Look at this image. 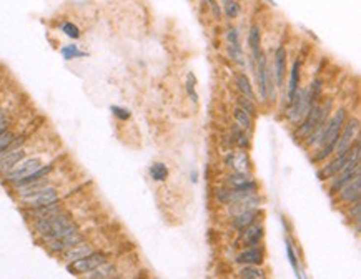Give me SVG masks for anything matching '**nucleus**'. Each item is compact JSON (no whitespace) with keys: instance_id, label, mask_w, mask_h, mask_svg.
Returning <instances> with one entry per match:
<instances>
[{"instance_id":"obj_36","label":"nucleus","mask_w":361,"mask_h":279,"mask_svg":"<svg viewBox=\"0 0 361 279\" xmlns=\"http://www.w3.org/2000/svg\"><path fill=\"white\" fill-rule=\"evenodd\" d=\"M62 55L65 57V60H72V58H79V57H85V53L82 50L77 49L75 45H68L62 49Z\"/></svg>"},{"instance_id":"obj_27","label":"nucleus","mask_w":361,"mask_h":279,"mask_svg":"<svg viewBox=\"0 0 361 279\" xmlns=\"http://www.w3.org/2000/svg\"><path fill=\"white\" fill-rule=\"evenodd\" d=\"M92 253V250H90L88 246H82V244H77V246L70 248L68 251H65V261L67 263H72V261H77L80 259V257L87 256Z\"/></svg>"},{"instance_id":"obj_31","label":"nucleus","mask_w":361,"mask_h":279,"mask_svg":"<svg viewBox=\"0 0 361 279\" xmlns=\"http://www.w3.org/2000/svg\"><path fill=\"white\" fill-rule=\"evenodd\" d=\"M251 179L253 178H251L250 173H231V175L226 177V183H228L230 188H236V186H240V184H243V183L251 181Z\"/></svg>"},{"instance_id":"obj_22","label":"nucleus","mask_w":361,"mask_h":279,"mask_svg":"<svg viewBox=\"0 0 361 279\" xmlns=\"http://www.w3.org/2000/svg\"><path fill=\"white\" fill-rule=\"evenodd\" d=\"M247 196H251V195H248V193H245V191L236 190V188H228V190H217V200L220 201V203H225V204L236 203V201L247 198Z\"/></svg>"},{"instance_id":"obj_34","label":"nucleus","mask_w":361,"mask_h":279,"mask_svg":"<svg viewBox=\"0 0 361 279\" xmlns=\"http://www.w3.org/2000/svg\"><path fill=\"white\" fill-rule=\"evenodd\" d=\"M223 8H225V14L228 19H235L240 14V3L238 0H225L223 2Z\"/></svg>"},{"instance_id":"obj_16","label":"nucleus","mask_w":361,"mask_h":279,"mask_svg":"<svg viewBox=\"0 0 361 279\" xmlns=\"http://www.w3.org/2000/svg\"><path fill=\"white\" fill-rule=\"evenodd\" d=\"M285 74H286V50L285 47H278L275 51V83L278 88L285 83Z\"/></svg>"},{"instance_id":"obj_2","label":"nucleus","mask_w":361,"mask_h":279,"mask_svg":"<svg viewBox=\"0 0 361 279\" xmlns=\"http://www.w3.org/2000/svg\"><path fill=\"white\" fill-rule=\"evenodd\" d=\"M345 118H346L345 108H339L336 113L328 120L326 130L323 133V138H321V143H320V152H318L316 156L313 158V161H323L325 158H328L330 154L334 152L338 136H339V133H341L343 125H345Z\"/></svg>"},{"instance_id":"obj_40","label":"nucleus","mask_w":361,"mask_h":279,"mask_svg":"<svg viewBox=\"0 0 361 279\" xmlns=\"http://www.w3.org/2000/svg\"><path fill=\"white\" fill-rule=\"evenodd\" d=\"M111 111H113V115L120 120H128L130 118V111L125 110V108H120V106H111Z\"/></svg>"},{"instance_id":"obj_37","label":"nucleus","mask_w":361,"mask_h":279,"mask_svg":"<svg viewBox=\"0 0 361 279\" xmlns=\"http://www.w3.org/2000/svg\"><path fill=\"white\" fill-rule=\"evenodd\" d=\"M348 218H350L351 221H355L356 225H360V221H361V204H360V201L350 204V209H348Z\"/></svg>"},{"instance_id":"obj_25","label":"nucleus","mask_w":361,"mask_h":279,"mask_svg":"<svg viewBox=\"0 0 361 279\" xmlns=\"http://www.w3.org/2000/svg\"><path fill=\"white\" fill-rule=\"evenodd\" d=\"M240 279H266V273L260 266H243L238 271Z\"/></svg>"},{"instance_id":"obj_20","label":"nucleus","mask_w":361,"mask_h":279,"mask_svg":"<svg viewBox=\"0 0 361 279\" xmlns=\"http://www.w3.org/2000/svg\"><path fill=\"white\" fill-rule=\"evenodd\" d=\"M82 234H75V236H70V238H63V239H54V241H49L47 243V246H49V250L52 253H65L68 251L70 248L77 246V244L82 243Z\"/></svg>"},{"instance_id":"obj_26","label":"nucleus","mask_w":361,"mask_h":279,"mask_svg":"<svg viewBox=\"0 0 361 279\" xmlns=\"http://www.w3.org/2000/svg\"><path fill=\"white\" fill-rule=\"evenodd\" d=\"M233 117H235V120H236V123H238V125H236V127H240L243 131L251 130V127H253V118H251L250 115H248L245 110H242V108H240V106H236V108L233 110Z\"/></svg>"},{"instance_id":"obj_38","label":"nucleus","mask_w":361,"mask_h":279,"mask_svg":"<svg viewBox=\"0 0 361 279\" xmlns=\"http://www.w3.org/2000/svg\"><path fill=\"white\" fill-rule=\"evenodd\" d=\"M62 32L65 33L67 37H70V38H79L80 37V30H79V27H77V25H74L72 22H65L62 25Z\"/></svg>"},{"instance_id":"obj_42","label":"nucleus","mask_w":361,"mask_h":279,"mask_svg":"<svg viewBox=\"0 0 361 279\" xmlns=\"http://www.w3.org/2000/svg\"><path fill=\"white\" fill-rule=\"evenodd\" d=\"M286 251H288V257H290L291 266H293V268L296 269V256H295V253H293V250H291L290 244H286Z\"/></svg>"},{"instance_id":"obj_43","label":"nucleus","mask_w":361,"mask_h":279,"mask_svg":"<svg viewBox=\"0 0 361 279\" xmlns=\"http://www.w3.org/2000/svg\"><path fill=\"white\" fill-rule=\"evenodd\" d=\"M7 125H8V123H7V120H5V122H2V123H0V135H2V133L7 130Z\"/></svg>"},{"instance_id":"obj_24","label":"nucleus","mask_w":361,"mask_h":279,"mask_svg":"<svg viewBox=\"0 0 361 279\" xmlns=\"http://www.w3.org/2000/svg\"><path fill=\"white\" fill-rule=\"evenodd\" d=\"M62 211L63 209L60 208L57 203H54V204H49V206H42V208H33L32 211H30V216L35 218V220H42V218L55 216V214H58Z\"/></svg>"},{"instance_id":"obj_35","label":"nucleus","mask_w":361,"mask_h":279,"mask_svg":"<svg viewBox=\"0 0 361 279\" xmlns=\"http://www.w3.org/2000/svg\"><path fill=\"white\" fill-rule=\"evenodd\" d=\"M228 53H230V57L238 63V65H245V55H243V50H242V47H240V44L238 45H228Z\"/></svg>"},{"instance_id":"obj_9","label":"nucleus","mask_w":361,"mask_h":279,"mask_svg":"<svg viewBox=\"0 0 361 279\" xmlns=\"http://www.w3.org/2000/svg\"><path fill=\"white\" fill-rule=\"evenodd\" d=\"M20 201L28 206L30 209L33 208H42V206H49V204H54V203H58V193L55 188L52 186H47L44 190L33 193V195L30 196H22Z\"/></svg>"},{"instance_id":"obj_13","label":"nucleus","mask_w":361,"mask_h":279,"mask_svg":"<svg viewBox=\"0 0 361 279\" xmlns=\"http://www.w3.org/2000/svg\"><path fill=\"white\" fill-rule=\"evenodd\" d=\"M225 163L235 173H250L251 161L245 152H231L225 156Z\"/></svg>"},{"instance_id":"obj_30","label":"nucleus","mask_w":361,"mask_h":279,"mask_svg":"<svg viewBox=\"0 0 361 279\" xmlns=\"http://www.w3.org/2000/svg\"><path fill=\"white\" fill-rule=\"evenodd\" d=\"M150 175H152L155 181H165L167 177H168V168L163 163H153L150 166Z\"/></svg>"},{"instance_id":"obj_44","label":"nucleus","mask_w":361,"mask_h":279,"mask_svg":"<svg viewBox=\"0 0 361 279\" xmlns=\"http://www.w3.org/2000/svg\"><path fill=\"white\" fill-rule=\"evenodd\" d=\"M2 122H5V113H3V111H0V123Z\"/></svg>"},{"instance_id":"obj_11","label":"nucleus","mask_w":361,"mask_h":279,"mask_svg":"<svg viewBox=\"0 0 361 279\" xmlns=\"http://www.w3.org/2000/svg\"><path fill=\"white\" fill-rule=\"evenodd\" d=\"M338 196H339V201L345 203V204H353V203H356V201H360V198H361V173H358L350 183L345 184V186L338 191Z\"/></svg>"},{"instance_id":"obj_18","label":"nucleus","mask_w":361,"mask_h":279,"mask_svg":"<svg viewBox=\"0 0 361 279\" xmlns=\"http://www.w3.org/2000/svg\"><path fill=\"white\" fill-rule=\"evenodd\" d=\"M260 203H261V198H258L256 195L247 196V198L236 201V203H231L228 206V214H230V216H236V214H242L245 211H248V209L258 208Z\"/></svg>"},{"instance_id":"obj_8","label":"nucleus","mask_w":361,"mask_h":279,"mask_svg":"<svg viewBox=\"0 0 361 279\" xmlns=\"http://www.w3.org/2000/svg\"><path fill=\"white\" fill-rule=\"evenodd\" d=\"M40 166H42V161L38 160V158H27V160L19 161L8 173H5V179L8 183L17 184L19 181H22L24 178L30 177V175H32L33 171H37Z\"/></svg>"},{"instance_id":"obj_32","label":"nucleus","mask_w":361,"mask_h":279,"mask_svg":"<svg viewBox=\"0 0 361 279\" xmlns=\"http://www.w3.org/2000/svg\"><path fill=\"white\" fill-rule=\"evenodd\" d=\"M238 106L242 110H245L247 111L248 115H250V117L253 118V117H256V106H255V103H253V100H250V98H247V97H238Z\"/></svg>"},{"instance_id":"obj_10","label":"nucleus","mask_w":361,"mask_h":279,"mask_svg":"<svg viewBox=\"0 0 361 279\" xmlns=\"http://www.w3.org/2000/svg\"><path fill=\"white\" fill-rule=\"evenodd\" d=\"M361 173V166H360V160H353L350 161L348 165L339 171L338 175H334L332 179V184H330V195H338V191L341 190L345 184H348L353 179L356 175Z\"/></svg>"},{"instance_id":"obj_1","label":"nucleus","mask_w":361,"mask_h":279,"mask_svg":"<svg viewBox=\"0 0 361 279\" xmlns=\"http://www.w3.org/2000/svg\"><path fill=\"white\" fill-rule=\"evenodd\" d=\"M33 229L35 233L44 239L45 243L54 241V239H63L70 238V236L79 234V226L70 220V216L62 211L55 216L50 218H42V220H35L33 223Z\"/></svg>"},{"instance_id":"obj_28","label":"nucleus","mask_w":361,"mask_h":279,"mask_svg":"<svg viewBox=\"0 0 361 279\" xmlns=\"http://www.w3.org/2000/svg\"><path fill=\"white\" fill-rule=\"evenodd\" d=\"M236 87H238L240 92L243 93V97H247V98H250V100L255 101V92H253L251 83H250V80H248L247 75L236 76Z\"/></svg>"},{"instance_id":"obj_12","label":"nucleus","mask_w":361,"mask_h":279,"mask_svg":"<svg viewBox=\"0 0 361 279\" xmlns=\"http://www.w3.org/2000/svg\"><path fill=\"white\" fill-rule=\"evenodd\" d=\"M263 225H255L248 226V228L242 229V233H240V238H238V243L242 244L245 248H256L260 246L261 239H263Z\"/></svg>"},{"instance_id":"obj_33","label":"nucleus","mask_w":361,"mask_h":279,"mask_svg":"<svg viewBox=\"0 0 361 279\" xmlns=\"http://www.w3.org/2000/svg\"><path fill=\"white\" fill-rule=\"evenodd\" d=\"M15 141V135L12 131L5 130L0 135V154H2L3 152H7V150H10V147L14 145Z\"/></svg>"},{"instance_id":"obj_5","label":"nucleus","mask_w":361,"mask_h":279,"mask_svg":"<svg viewBox=\"0 0 361 279\" xmlns=\"http://www.w3.org/2000/svg\"><path fill=\"white\" fill-rule=\"evenodd\" d=\"M358 133H360V122H358V118H351L350 122L343 125L341 133H339V136H338L336 147H334V152L333 153L341 154V153L348 152V150L353 147V143H356V141L360 140Z\"/></svg>"},{"instance_id":"obj_45","label":"nucleus","mask_w":361,"mask_h":279,"mask_svg":"<svg viewBox=\"0 0 361 279\" xmlns=\"http://www.w3.org/2000/svg\"><path fill=\"white\" fill-rule=\"evenodd\" d=\"M109 279H117V278H109Z\"/></svg>"},{"instance_id":"obj_23","label":"nucleus","mask_w":361,"mask_h":279,"mask_svg":"<svg viewBox=\"0 0 361 279\" xmlns=\"http://www.w3.org/2000/svg\"><path fill=\"white\" fill-rule=\"evenodd\" d=\"M248 45L251 49V57L256 62V58L261 53V33L258 25H251L250 32H248Z\"/></svg>"},{"instance_id":"obj_29","label":"nucleus","mask_w":361,"mask_h":279,"mask_svg":"<svg viewBox=\"0 0 361 279\" xmlns=\"http://www.w3.org/2000/svg\"><path fill=\"white\" fill-rule=\"evenodd\" d=\"M115 271V268L111 264H107V263H103L102 266H98L97 269H93L92 273H88L90 276L87 278V279H109L110 278V274Z\"/></svg>"},{"instance_id":"obj_17","label":"nucleus","mask_w":361,"mask_h":279,"mask_svg":"<svg viewBox=\"0 0 361 279\" xmlns=\"http://www.w3.org/2000/svg\"><path fill=\"white\" fill-rule=\"evenodd\" d=\"M263 250H260V248H247L245 251L240 253L238 256H236V263L238 264H243V266H258L263 263Z\"/></svg>"},{"instance_id":"obj_14","label":"nucleus","mask_w":361,"mask_h":279,"mask_svg":"<svg viewBox=\"0 0 361 279\" xmlns=\"http://www.w3.org/2000/svg\"><path fill=\"white\" fill-rule=\"evenodd\" d=\"M320 115H321V106L311 105V108H309L306 117H305L302 125H300V130H298L300 138H308L315 131V128L318 127V122H320Z\"/></svg>"},{"instance_id":"obj_3","label":"nucleus","mask_w":361,"mask_h":279,"mask_svg":"<svg viewBox=\"0 0 361 279\" xmlns=\"http://www.w3.org/2000/svg\"><path fill=\"white\" fill-rule=\"evenodd\" d=\"M360 156H361V153H360V140H358L355 143V147H351L345 153L336 154V158H334L332 163H328V165L323 166V168L318 171V178H320V179H330V178H333L334 175H338L339 171L345 168V166L350 161L360 160Z\"/></svg>"},{"instance_id":"obj_7","label":"nucleus","mask_w":361,"mask_h":279,"mask_svg":"<svg viewBox=\"0 0 361 279\" xmlns=\"http://www.w3.org/2000/svg\"><path fill=\"white\" fill-rule=\"evenodd\" d=\"M103 263H107V256L103 253H90V254L80 257L77 261H72L68 263V271L74 274H88L92 273L93 269H97L98 266H102Z\"/></svg>"},{"instance_id":"obj_19","label":"nucleus","mask_w":361,"mask_h":279,"mask_svg":"<svg viewBox=\"0 0 361 279\" xmlns=\"http://www.w3.org/2000/svg\"><path fill=\"white\" fill-rule=\"evenodd\" d=\"M261 216V211L258 208L255 209H248V211H245L242 214H236V216H233V221H231V225H233L235 229H245L248 228V226L255 225V223H258V218Z\"/></svg>"},{"instance_id":"obj_6","label":"nucleus","mask_w":361,"mask_h":279,"mask_svg":"<svg viewBox=\"0 0 361 279\" xmlns=\"http://www.w3.org/2000/svg\"><path fill=\"white\" fill-rule=\"evenodd\" d=\"M311 97H309L308 90L306 88H298V92H296V95L293 98V103L290 105V113H288V118L291 120L293 123H300L303 122L305 117H306V113L309 111L313 105Z\"/></svg>"},{"instance_id":"obj_21","label":"nucleus","mask_w":361,"mask_h":279,"mask_svg":"<svg viewBox=\"0 0 361 279\" xmlns=\"http://www.w3.org/2000/svg\"><path fill=\"white\" fill-rule=\"evenodd\" d=\"M300 88V60L291 65V72H290V81H288V105L293 103V98L296 95Z\"/></svg>"},{"instance_id":"obj_15","label":"nucleus","mask_w":361,"mask_h":279,"mask_svg":"<svg viewBox=\"0 0 361 279\" xmlns=\"http://www.w3.org/2000/svg\"><path fill=\"white\" fill-rule=\"evenodd\" d=\"M12 148V147H10ZM25 156V152L22 148H12L0 154V173H8L19 161H22Z\"/></svg>"},{"instance_id":"obj_41","label":"nucleus","mask_w":361,"mask_h":279,"mask_svg":"<svg viewBox=\"0 0 361 279\" xmlns=\"http://www.w3.org/2000/svg\"><path fill=\"white\" fill-rule=\"evenodd\" d=\"M228 44L230 45H238L240 44V38H238V32H236V28H230L228 30Z\"/></svg>"},{"instance_id":"obj_39","label":"nucleus","mask_w":361,"mask_h":279,"mask_svg":"<svg viewBox=\"0 0 361 279\" xmlns=\"http://www.w3.org/2000/svg\"><path fill=\"white\" fill-rule=\"evenodd\" d=\"M233 136L236 138V145H238V147L247 148L248 145H250V141H248V138L245 136V133L240 131V130H236V128H233Z\"/></svg>"},{"instance_id":"obj_4","label":"nucleus","mask_w":361,"mask_h":279,"mask_svg":"<svg viewBox=\"0 0 361 279\" xmlns=\"http://www.w3.org/2000/svg\"><path fill=\"white\" fill-rule=\"evenodd\" d=\"M256 80H258V90H260L261 101H266L268 97H273L275 100V88H273V76L270 74L268 65H266V57L261 51L260 57L256 58Z\"/></svg>"}]
</instances>
